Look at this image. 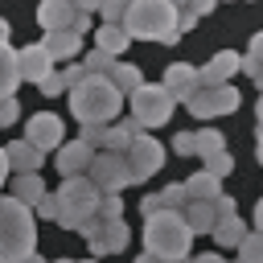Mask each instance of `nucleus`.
Wrapping results in <instances>:
<instances>
[{
    "label": "nucleus",
    "instance_id": "423d86ee",
    "mask_svg": "<svg viewBox=\"0 0 263 263\" xmlns=\"http://www.w3.org/2000/svg\"><path fill=\"white\" fill-rule=\"evenodd\" d=\"M127 99H132V119H136L140 127H160V123H168V119H173V107H177L160 82H144V86H136Z\"/></svg>",
    "mask_w": 263,
    "mask_h": 263
},
{
    "label": "nucleus",
    "instance_id": "cd10ccee",
    "mask_svg": "<svg viewBox=\"0 0 263 263\" xmlns=\"http://www.w3.org/2000/svg\"><path fill=\"white\" fill-rule=\"evenodd\" d=\"M242 238H247V226H242L238 218H234V222H218V226H214V242H218V247H238Z\"/></svg>",
    "mask_w": 263,
    "mask_h": 263
},
{
    "label": "nucleus",
    "instance_id": "7ed1b4c3",
    "mask_svg": "<svg viewBox=\"0 0 263 263\" xmlns=\"http://www.w3.org/2000/svg\"><path fill=\"white\" fill-rule=\"evenodd\" d=\"M189 247H193V234L181 214L164 210V214L144 218V255H152L160 263H185Z\"/></svg>",
    "mask_w": 263,
    "mask_h": 263
},
{
    "label": "nucleus",
    "instance_id": "9b49d317",
    "mask_svg": "<svg viewBox=\"0 0 263 263\" xmlns=\"http://www.w3.org/2000/svg\"><path fill=\"white\" fill-rule=\"evenodd\" d=\"M123 160H127V177H132V181H148V177L164 164V144L152 140V136H136L132 148L123 152Z\"/></svg>",
    "mask_w": 263,
    "mask_h": 263
},
{
    "label": "nucleus",
    "instance_id": "393cba45",
    "mask_svg": "<svg viewBox=\"0 0 263 263\" xmlns=\"http://www.w3.org/2000/svg\"><path fill=\"white\" fill-rule=\"evenodd\" d=\"M107 82H111L119 95H132L136 86H144V74H140V66H132V62H115V66L107 70Z\"/></svg>",
    "mask_w": 263,
    "mask_h": 263
},
{
    "label": "nucleus",
    "instance_id": "09e8293b",
    "mask_svg": "<svg viewBox=\"0 0 263 263\" xmlns=\"http://www.w3.org/2000/svg\"><path fill=\"white\" fill-rule=\"evenodd\" d=\"M255 111H259V127H263V99H259V107H255Z\"/></svg>",
    "mask_w": 263,
    "mask_h": 263
},
{
    "label": "nucleus",
    "instance_id": "7c9ffc66",
    "mask_svg": "<svg viewBox=\"0 0 263 263\" xmlns=\"http://www.w3.org/2000/svg\"><path fill=\"white\" fill-rule=\"evenodd\" d=\"M205 12H214V4H177V33L193 29L197 16H205Z\"/></svg>",
    "mask_w": 263,
    "mask_h": 263
},
{
    "label": "nucleus",
    "instance_id": "e433bc0d",
    "mask_svg": "<svg viewBox=\"0 0 263 263\" xmlns=\"http://www.w3.org/2000/svg\"><path fill=\"white\" fill-rule=\"evenodd\" d=\"M16 119H21V103L16 99H0V127H8Z\"/></svg>",
    "mask_w": 263,
    "mask_h": 263
},
{
    "label": "nucleus",
    "instance_id": "c85d7f7f",
    "mask_svg": "<svg viewBox=\"0 0 263 263\" xmlns=\"http://www.w3.org/2000/svg\"><path fill=\"white\" fill-rule=\"evenodd\" d=\"M201 173H210L214 181H222V177H230V173H234V156H230V152H214V156H205V160H201Z\"/></svg>",
    "mask_w": 263,
    "mask_h": 263
},
{
    "label": "nucleus",
    "instance_id": "5701e85b",
    "mask_svg": "<svg viewBox=\"0 0 263 263\" xmlns=\"http://www.w3.org/2000/svg\"><path fill=\"white\" fill-rule=\"evenodd\" d=\"M127 45H132V41H127V33H123L119 25H99V29H95V49H99V53H107V58L119 62V53H123Z\"/></svg>",
    "mask_w": 263,
    "mask_h": 263
},
{
    "label": "nucleus",
    "instance_id": "72a5a7b5",
    "mask_svg": "<svg viewBox=\"0 0 263 263\" xmlns=\"http://www.w3.org/2000/svg\"><path fill=\"white\" fill-rule=\"evenodd\" d=\"M210 205H214V218H218V222H234V218H238V205H234V197H226V193L214 197Z\"/></svg>",
    "mask_w": 263,
    "mask_h": 263
},
{
    "label": "nucleus",
    "instance_id": "6e6552de",
    "mask_svg": "<svg viewBox=\"0 0 263 263\" xmlns=\"http://www.w3.org/2000/svg\"><path fill=\"white\" fill-rule=\"evenodd\" d=\"M78 234L90 242V259H103V255H119V251L127 247V238H132L127 222H99V218H90V222H86Z\"/></svg>",
    "mask_w": 263,
    "mask_h": 263
},
{
    "label": "nucleus",
    "instance_id": "2f4dec72",
    "mask_svg": "<svg viewBox=\"0 0 263 263\" xmlns=\"http://www.w3.org/2000/svg\"><path fill=\"white\" fill-rule=\"evenodd\" d=\"M238 263H263V234L247 230V238L238 242Z\"/></svg>",
    "mask_w": 263,
    "mask_h": 263
},
{
    "label": "nucleus",
    "instance_id": "0eeeda50",
    "mask_svg": "<svg viewBox=\"0 0 263 263\" xmlns=\"http://www.w3.org/2000/svg\"><path fill=\"white\" fill-rule=\"evenodd\" d=\"M90 8L95 4H62V0H49L37 8V25L45 33H74L82 37L90 29Z\"/></svg>",
    "mask_w": 263,
    "mask_h": 263
},
{
    "label": "nucleus",
    "instance_id": "58836bf2",
    "mask_svg": "<svg viewBox=\"0 0 263 263\" xmlns=\"http://www.w3.org/2000/svg\"><path fill=\"white\" fill-rule=\"evenodd\" d=\"M173 152L177 156H193V132H177L173 136Z\"/></svg>",
    "mask_w": 263,
    "mask_h": 263
},
{
    "label": "nucleus",
    "instance_id": "ddd939ff",
    "mask_svg": "<svg viewBox=\"0 0 263 263\" xmlns=\"http://www.w3.org/2000/svg\"><path fill=\"white\" fill-rule=\"evenodd\" d=\"M234 70H242V58H238L234 49H222V53H214V58L197 70V78H201V86H230Z\"/></svg>",
    "mask_w": 263,
    "mask_h": 263
},
{
    "label": "nucleus",
    "instance_id": "f8f14e48",
    "mask_svg": "<svg viewBox=\"0 0 263 263\" xmlns=\"http://www.w3.org/2000/svg\"><path fill=\"white\" fill-rule=\"evenodd\" d=\"M66 123H62V115H53V111H37V115H29V123H25V136L21 140H29L37 152H58L66 140Z\"/></svg>",
    "mask_w": 263,
    "mask_h": 263
},
{
    "label": "nucleus",
    "instance_id": "c9c22d12",
    "mask_svg": "<svg viewBox=\"0 0 263 263\" xmlns=\"http://www.w3.org/2000/svg\"><path fill=\"white\" fill-rule=\"evenodd\" d=\"M37 86H41V95H49V99H53V95H62V90H66V78H62V74L53 70V74H45V78H41Z\"/></svg>",
    "mask_w": 263,
    "mask_h": 263
},
{
    "label": "nucleus",
    "instance_id": "6ab92c4d",
    "mask_svg": "<svg viewBox=\"0 0 263 263\" xmlns=\"http://www.w3.org/2000/svg\"><path fill=\"white\" fill-rule=\"evenodd\" d=\"M37 45L49 53V62H74L78 49H82V37H74V33H45Z\"/></svg>",
    "mask_w": 263,
    "mask_h": 263
},
{
    "label": "nucleus",
    "instance_id": "c756f323",
    "mask_svg": "<svg viewBox=\"0 0 263 263\" xmlns=\"http://www.w3.org/2000/svg\"><path fill=\"white\" fill-rule=\"evenodd\" d=\"M95 218H99V222H123V197H119V193H103Z\"/></svg>",
    "mask_w": 263,
    "mask_h": 263
},
{
    "label": "nucleus",
    "instance_id": "a18cd8bd",
    "mask_svg": "<svg viewBox=\"0 0 263 263\" xmlns=\"http://www.w3.org/2000/svg\"><path fill=\"white\" fill-rule=\"evenodd\" d=\"M255 156H259V164H263V127H259V140H255Z\"/></svg>",
    "mask_w": 263,
    "mask_h": 263
},
{
    "label": "nucleus",
    "instance_id": "79ce46f5",
    "mask_svg": "<svg viewBox=\"0 0 263 263\" xmlns=\"http://www.w3.org/2000/svg\"><path fill=\"white\" fill-rule=\"evenodd\" d=\"M8 33H12V25H8L4 16H0V45H8Z\"/></svg>",
    "mask_w": 263,
    "mask_h": 263
},
{
    "label": "nucleus",
    "instance_id": "f03ea898",
    "mask_svg": "<svg viewBox=\"0 0 263 263\" xmlns=\"http://www.w3.org/2000/svg\"><path fill=\"white\" fill-rule=\"evenodd\" d=\"M119 29L127 33V41H177V4L168 0H140L123 8Z\"/></svg>",
    "mask_w": 263,
    "mask_h": 263
},
{
    "label": "nucleus",
    "instance_id": "f257e3e1",
    "mask_svg": "<svg viewBox=\"0 0 263 263\" xmlns=\"http://www.w3.org/2000/svg\"><path fill=\"white\" fill-rule=\"evenodd\" d=\"M123 107V95L107 82V78H95L86 74L78 86H70V111L82 127H111V119L119 115Z\"/></svg>",
    "mask_w": 263,
    "mask_h": 263
},
{
    "label": "nucleus",
    "instance_id": "b1692460",
    "mask_svg": "<svg viewBox=\"0 0 263 263\" xmlns=\"http://www.w3.org/2000/svg\"><path fill=\"white\" fill-rule=\"evenodd\" d=\"M181 189H185V197L189 201H214V197H222V181H214L210 173H193L189 181H181Z\"/></svg>",
    "mask_w": 263,
    "mask_h": 263
},
{
    "label": "nucleus",
    "instance_id": "2eb2a0df",
    "mask_svg": "<svg viewBox=\"0 0 263 263\" xmlns=\"http://www.w3.org/2000/svg\"><path fill=\"white\" fill-rule=\"evenodd\" d=\"M4 160H8V173L29 177V173H41L45 152H37L29 140H12V144H4Z\"/></svg>",
    "mask_w": 263,
    "mask_h": 263
},
{
    "label": "nucleus",
    "instance_id": "20e7f679",
    "mask_svg": "<svg viewBox=\"0 0 263 263\" xmlns=\"http://www.w3.org/2000/svg\"><path fill=\"white\" fill-rule=\"evenodd\" d=\"M37 251V218L29 205L0 193V263H21Z\"/></svg>",
    "mask_w": 263,
    "mask_h": 263
},
{
    "label": "nucleus",
    "instance_id": "8fccbe9b",
    "mask_svg": "<svg viewBox=\"0 0 263 263\" xmlns=\"http://www.w3.org/2000/svg\"><path fill=\"white\" fill-rule=\"evenodd\" d=\"M255 82H259V86H263V66H259V74H255Z\"/></svg>",
    "mask_w": 263,
    "mask_h": 263
},
{
    "label": "nucleus",
    "instance_id": "aec40b11",
    "mask_svg": "<svg viewBox=\"0 0 263 263\" xmlns=\"http://www.w3.org/2000/svg\"><path fill=\"white\" fill-rule=\"evenodd\" d=\"M136 136H144V127H140L136 119L111 123V127H107V136H103V152H115V156H123V152L132 148V140H136Z\"/></svg>",
    "mask_w": 263,
    "mask_h": 263
},
{
    "label": "nucleus",
    "instance_id": "bb28decb",
    "mask_svg": "<svg viewBox=\"0 0 263 263\" xmlns=\"http://www.w3.org/2000/svg\"><path fill=\"white\" fill-rule=\"evenodd\" d=\"M193 152L205 160V156H214V152H226V132H218V127H201V132H193Z\"/></svg>",
    "mask_w": 263,
    "mask_h": 263
},
{
    "label": "nucleus",
    "instance_id": "473e14b6",
    "mask_svg": "<svg viewBox=\"0 0 263 263\" xmlns=\"http://www.w3.org/2000/svg\"><path fill=\"white\" fill-rule=\"evenodd\" d=\"M259 66H263V33L251 37V49H247V58H242V70H247L251 78L259 74Z\"/></svg>",
    "mask_w": 263,
    "mask_h": 263
},
{
    "label": "nucleus",
    "instance_id": "a211bd4d",
    "mask_svg": "<svg viewBox=\"0 0 263 263\" xmlns=\"http://www.w3.org/2000/svg\"><path fill=\"white\" fill-rule=\"evenodd\" d=\"M185 189L181 185H164L160 193H148L144 201H140V210H144V218H152V214H164V210H173V214H181L185 210Z\"/></svg>",
    "mask_w": 263,
    "mask_h": 263
},
{
    "label": "nucleus",
    "instance_id": "4be33fe9",
    "mask_svg": "<svg viewBox=\"0 0 263 263\" xmlns=\"http://www.w3.org/2000/svg\"><path fill=\"white\" fill-rule=\"evenodd\" d=\"M45 193H49V189H45V181H41V173H29V177H12V193H8V197L33 210V205H37V201H41Z\"/></svg>",
    "mask_w": 263,
    "mask_h": 263
},
{
    "label": "nucleus",
    "instance_id": "1a4fd4ad",
    "mask_svg": "<svg viewBox=\"0 0 263 263\" xmlns=\"http://www.w3.org/2000/svg\"><path fill=\"white\" fill-rule=\"evenodd\" d=\"M86 181H90L99 193H119L123 185H132L127 160L115 156V152H95V160H90V168H86Z\"/></svg>",
    "mask_w": 263,
    "mask_h": 263
},
{
    "label": "nucleus",
    "instance_id": "c03bdc74",
    "mask_svg": "<svg viewBox=\"0 0 263 263\" xmlns=\"http://www.w3.org/2000/svg\"><path fill=\"white\" fill-rule=\"evenodd\" d=\"M4 181H8V160H4V148H0V189H4Z\"/></svg>",
    "mask_w": 263,
    "mask_h": 263
},
{
    "label": "nucleus",
    "instance_id": "3c124183",
    "mask_svg": "<svg viewBox=\"0 0 263 263\" xmlns=\"http://www.w3.org/2000/svg\"><path fill=\"white\" fill-rule=\"evenodd\" d=\"M78 263H99V259H78Z\"/></svg>",
    "mask_w": 263,
    "mask_h": 263
},
{
    "label": "nucleus",
    "instance_id": "4c0bfd02",
    "mask_svg": "<svg viewBox=\"0 0 263 263\" xmlns=\"http://www.w3.org/2000/svg\"><path fill=\"white\" fill-rule=\"evenodd\" d=\"M58 74L66 78V90H70V86H78V82L86 78V70H82V62H66V70H58Z\"/></svg>",
    "mask_w": 263,
    "mask_h": 263
},
{
    "label": "nucleus",
    "instance_id": "37998d69",
    "mask_svg": "<svg viewBox=\"0 0 263 263\" xmlns=\"http://www.w3.org/2000/svg\"><path fill=\"white\" fill-rule=\"evenodd\" d=\"M189 263H226L222 255H197V259H189Z\"/></svg>",
    "mask_w": 263,
    "mask_h": 263
},
{
    "label": "nucleus",
    "instance_id": "f704fd0d",
    "mask_svg": "<svg viewBox=\"0 0 263 263\" xmlns=\"http://www.w3.org/2000/svg\"><path fill=\"white\" fill-rule=\"evenodd\" d=\"M95 8L103 12V25H119V21H123V8H127V4L111 0V4H95Z\"/></svg>",
    "mask_w": 263,
    "mask_h": 263
},
{
    "label": "nucleus",
    "instance_id": "dca6fc26",
    "mask_svg": "<svg viewBox=\"0 0 263 263\" xmlns=\"http://www.w3.org/2000/svg\"><path fill=\"white\" fill-rule=\"evenodd\" d=\"M90 160H95V152L82 144V140H70V144H62L58 148V173H62V181H70V177H86V168H90Z\"/></svg>",
    "mask_w": 263,
    "mask_h": 263
},
{
    "label": "nucleus",
    "instance_id": "a19ab883",
    "mask_svg": "<svg viewBox=\"0 0 263 263\" xmlns=\"http://www.w3.org/2000/svg\"><path fill=\"white\" fill-rule=\"evenodd\" d=\"M255 230H259V234H263V197H259V201H255Z\"/></svg>",
    "mask_w": 263,
    "mask_h": 263
},
{
    "label": "nucleus",
    "instance_id": "603ef678",
    "mask_svg": "<svg viewBox=\"0 0 263 263\" xmlns=\"http://www.w3.org/2000/svg\"><path fill=\"white\" fill-rule=\"evenodd\" d=\"M58 263H78V259H58Z\"/></svg>",
    "mask_w": 263,
    "mask_h": 263
},
{
    "label": "nucleus",
    "instance_id": "39448f33",
    "mask_svg": "<svg viewBox=\"0 0 263 263\" xmlns=\"http://www.w3.org/2000/svg\"><path fill=\"white\" fill-rule=\"evenodd\" d=\"M58 197V226H66V230H82L90 218H95V210H99V189L86 181V177H70V181H62V189L53 193Z\"/></svg>",
    "mask_w": 263,
    "mask_h": 263
},
{
    "label": "nucleus",
    "instance_id": "a878e982",
    "mask_svg": "<svg viewBox=\"0 0 263 263\" xmlns=\"http://www.w3.org/2000/svg\"><path fill=\"white\" fill-rule=\"evenodd\" d=\"M16 86H21V74H16V49H12V45H0V99H12Z\"/></svg>",
    "mask_w": 263,
    "mask_h": 263
},
{
    "label": "nucleus",
    "instance_id": "864d4df0",
    "mask_svg": "<svg viewBox=\"0 0 263 263\" xmlns=\"http://www.w3.org/2000/svg\"><path fill=\"white\" fill-rule=\"evenodd\" d=\"M185 263H189V259H185Z\"/></svg>",
    "mask_w": 263,
    "mask_h": 263
},
{
    "label": "nucleus",
    "instance_id": "9d476101",
    "mask_svg": "<svg viewBox=\"0 0 263 263\" xmlns=\"http://www.w3.org/2000/svg\"><path fill=\"white\" fill-rule=\"evenodd\" d=\"M238 103H242V99H238L234 86H197L185 107H189L197 119H214V115H230Z\"/></svg>",
    "mask_w": 263,
    "mask_h": 263
},
{
    "label": "nucleus",
    "instance_id": "de8ad7c7",
    "mask_svg": "<svg viewBox=\"0 0 263 263\" xmlns=\"http://www.w3.org/2000/svg\"><path fill=\"white\" fill-rule=\"evenodd\" d=\"M136 263H160V259H152V255H140V259H136Z\"/></svg>",
    "mask_w": 263,
    "mask_h": 263
},
{
    "label": "nucleus",
    "instance_id": "412c9836",
    "mask_svg": "<svg viewBox=\"0 0 263 263\" xmlns=\"http://www.w3.org/2000/svg\"><path fill=\"white\" fill-rule=\"evenodd\" d=\"M181 218H185L189 234H214V226H218V218H214V205H210V201H185Z\"/></svg>",
    "mask_w": 263,
    "mask_h": 263
},
{
    "label": "nucleus",
    "instance_id": "49530a36",
    "mask_svg": "<svg viewBox=\"0 0 263 263\" xmlns=\"http://www.w3.org/2000/svg\"><path fill=\"white\" fill-rule=\"evenodd\" d=\"M21 263H45V259H41V255L33 251V255H29V259H21Z\"/></svg>",
    "mask_w": 263,
    "mask_h": 263
},
{
    "label": "nucleus",
    "instance_id": "4468645a",
    "mask_svg": "<svg viewBox=\"0 0 263 263\" xmlns=\"http://www.w3.org/2000/svg\"><path fill=\"white\" fill-rule=\"evenodd\" d=\"M164 90H168V99L177 103H189V95L201 86V78H197V66H189V62H173L168 70H164V82H160Z\"/></svg>",
    "mask_w": 263,
    "mask_h": 263
},
{
    "label": "nucleus",
    "instance_id": "ea45409f",
    "mask_svg": "<svg viewBox=\"0 0 263 263\" xmlns=\"http://www.w3.org/2000/svg\"><path fill=\"white\" fill-rule=\"evenodd\" d=\"M33 210H37V218H49V222H53V218H58V197H53V193H45Z\"/></svg>",
    "mask_w": 263,
    "mask_h": 263
},
{
    "label": "nucleus",
    "instance_id": "f3484780",
    "mask_svg": "<svg viewBox=\"0 0 263 263\" xmlns=\"http://www.w3.org/2000/svg\"><path fill=\"white\" fill-rule=\"evenodd\" d=\"M16 74H21V82H41L45 74H53V62L41 45H25V49H16Z\"/></svg>",
    "mask_w": 263,
    "mask_h": 263
}]
</instances>
